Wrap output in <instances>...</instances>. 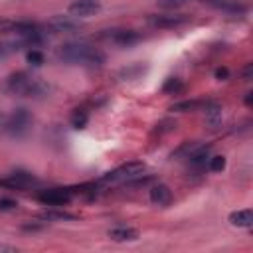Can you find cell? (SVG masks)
Returning <instances> with one entry per match:
<instances>
[{"label": "cell", "mask_w": 253, "mask_h": 253, "mask_svg": "<svg viewBox=\"0 0 253 253\" xmlns=\"http://www.w3.org/2000/svg\"><path fill=\"white\" fill-rule=\"evenodd\" d=\"M251 73H253V63H247V65L243 67V71H241V77H243L245 81H251Z\"/></svg>", "instance_id": "cell-24"}, {"label": "cell", "mask_w": 253, "mask_h": 253, "mask_svg": "<svg viewBox=\"0 0 253 253\" xmlns=\"http://www.w3.org/2000/svg\"><path fill=\"white\" fill-rule=\"evenodd\" d=\"M150 202L156 206H168L172 202V190L166 184H156L150 188Z\"/></svg>", "instance_id": "cell-11"}, {"label": "cell", "mask_w": 253, "mask_h": 253, "mask_svg": "<svg viewBox=\"0 0 253 253\" xmlns=\"http://www.w3.org/2000/svg\"><path fill=\"white\" fill-rule=\"evenodd\" d=\"M146 170V164L140 162V160H132V162H126L119 168H115L113 172H107L103 176V182H130L138 176H142V172Z\"/></svg>", "instance_id": "cell-3"}, {"label": "cell", "mask_w": 253, "mask_h": 253, "mask_svg": "<svg viewBox=\"0 0 253 253\" xmlns=\"http://www.w3.org/2000/svg\"><path fill=\"white\" fill-rule=\"evenodd\" d=\"M227 77H229V69H227V67H217V69H215V79L225 81Z\"/></svg>", "instance_id": "cell-23"}, {"label": "cell", "mask_w": 253, "mask_h": 253, "mask_svg": "<svg viewBox=\"0 0 253 253\" xmlns=\"http://www.w3.org/2000/svg\"><path fill=\"white\" fill-rule=\"evenodd\" d=\"M87 121H89V115L85 111H81V109H77L71 115V126H75V128H83L87 125Z\"/></svg>", "instance_id": "cell-18"}, {"label": "cell", "mask_w": 253, "mask_h": 253, "mask_svg": "<svg viewBox=\"0 0 253 253\" xmlns=\"http://www.w3.org/2000/svg\"><path fill=\"white\" fill-rule=\"evenodd\" d=\"M57 59L71 65H85V67H101L105 63V55L83 42H71L57 49Z\"/></svg>", "instance_id": "cell-1"}, {"label": "cell", "mask_w": 253, "mask_h": 253, "mask_svg": "<svg viewBox=\"0 0 253 253\" xmlns=\"http://www.w3.org/2000/svg\"><path fill=\"white\" fill-rule=\"evenodd\" d=\"M101 36H103L105 40H111V42L117 43V45H132V43H136V42L140 40L138 32H134V30H125V28L105 30Z\"/></svg>", "instance_id": "cell-6"}, {"label": "cell", "mask_w": 253, "mask_h": 253, "mask_svg": "<svg viewBox=\"0 0 253 253\" xmlns=\"http://www.w3.org/2000/svg\"><path fill=\"white\" fill-rule=\"evenodd\" d=\"M77 26L79 24L73 16H53L45 24V28H49L51 32H73V30H77Z\"/></svg>", "instance_id": "cell-9"}, {"label": "cell", "mask_w": 253, "mask_h": 253, "mask_svg": "<svg viewBox=\"0 0 253 253\" xmlns=\"http://www.w3.org/2000/svg\"><path fill=\"white\" fill-rule=\"evenodd\" d=\"M188 22V16L184 14H158V16H150V24L158 26V28H178L184 26Z\"/></svg>", "instance_id": "cell-7"}, {"label": "cell", "mask_w": 253, "mask_h": 253, "mask_svg": "<svg viewBox=\"0 0 253 253\" xmlns=\"http://www.w3.org/2000/svg\"><path fill=\"white\" fill-rule=\"evenodd\" d=\"M34 182H36V178H34L32 174H28V172H14L12 178H10V184H14V186H18V188L30 186V184H34Z\"/></svg>", "instance_id": "cell-16"}, {"label": "cell", "mask_w": 253, "mask_h": 253, "mask_svg": "<svg viewBox=\"0 0 253 253\" xmlns=\"http://www.w3.org/2000/svg\"><path fill=\"white\" fill-rule=\"evenodd\" d=\"M229 223L233 227H251L253 225V211L251 208H243V210H235L229 213Z\"/></svg>", "instance_id": "cell-12"}, {"label": "cell", "mask_w": 253, "mask_h": 253, "mask_svg": "<svg viewBox=\"0 0 253 253\" xmlns=\"http://www.w3.org/2000/svg\"><path fill=\"white\" fill-rule=\"evenodd\" d=\"M144 71H146V67H144L142 63H132V65L125 67L119 75H121V79H125V81H132V79H138Z\"/></svg>", "instance_id": "cell-15"}, {"label": "cell", "mask_w": 253, "mask_h": 253, "mask_svg": "<svg viewBox=\"0 0 253 253\" xmlns=\"http://www.w3.org/2000/svg\"><path fill=\"white\" fill-rule=\"evenodd\" d=\"M160 4L162 6H180L182 0H160Z\"/></svg>", "instance_id": "cell-25"}, {"label": "cell", "mask_w": 253, "mask_h": 253, "mask_svg": "<svg viewBox=\"0 0 253 253\" xmlns=\"http://www.w3.org/2000/svg\"><path fill=\"white\" fill-rule=\"evenodd\" d=\"M28 61H30L32 65H42V63H43V53H42L40 49H30V51H28Z\"/></svg>", "instance_id": "cell-20"}, {"label": "cell", "mask_w": 253, "mask_h": 253, "mask_svg": "<svg viewBox=\"0 0 253 253\" xmlns=\"http://www.w3.org/2000/svg\"><path fill=\"white\" fill-rule=\"evenodd\" d=\"M71 198H73L71 188H49V190H43V192L38 194V200L43 206H51V208L65 206V204L71 202Z\"/></svg>", "instance_id": "cell-5"}, {"label": "cell", "mask_w": 253, "mask_h": 253, "mask_svg": "<svg viewBox=\"0 0 253 253\" xmlns=\"http://www.w3.org/2000/svg\"><path fill=\"white\" fill-rule=\"evenodd\" d=\"M99 2L97 0H73L69 4V12L73 16H79V18H85V16H91L95 12H99Z\"/></svg>", "instance_id": "cell-8"}, {"label": "cell", "mask_w": 253, "mask_h": 253, "mask_svg": "<svg viewBox=\"0 0 253 253\" xmlns=\"http://www.w3.org/2000/svg\"><path fill=\"white\" fill-rule=\"evenodd\" d=\"M6 91L20 97H40L47 93V87L42 81L30 77L26 71H18L6 79Z\"/></svg>", "instance_id": "cell-2"}, {"label": "cell", "mask_w": 253, "mask_h": 253, "mask_svg": "<svg viewBox=\"0 0 253 253\" xmlns=\"http://www.w3.org/2000/svg\"><path fill=\"white\" fill-rule=\"evenodd\" d=\"M0 126H4V117L0 115Z\"/></svg>", "instance_id": "cell-27"}, {"label": "cell", "mask_w": 253, "mask_h": 253, "mask_svg": "<svg viewBox=\"0 0 253 253\" xmlns=\"http://www.w3.org/2000/svg\"><path fill=\"white\" fill-rule=\"evenodd\" d=\"M225 168V156H210L208 158V170L210 172H221Z\"/></svg>", "instance_id": "cell-19"}, {"label": "cell", "mask_w": 253, "mask_h": 253, "mask_svg": "<svg viewBox=\"0 0 253 253\" xmlns=\"http://www.w3.org/2000/svg\"><path fill=\"white\" fill-rule=\"evenodd\" d=\"M162 91H164V93H172V95H176V93L184 91V83H182L180 79H176V77H170V79H166V83L162 85Z\"/></svg>", "instance_id": "cell-17"}, {"label": "cell", "mask_w": 253, "mask_h": 253, "mask_svg": "<svg viewBox=\"0 0 253 253\" xmlns=\"http://www.w3.org/2000/svg\"><path fill=\"white\" fill-rule=\"evenodd\" d=\"M32 125V117L28 113V109H16L4 123V130L10 136H22Z\"/></svg>", "instance_id": "cell-4"}, {"label": "cell", "mask_w": 253, "mask_h": 253, "mask_svg": "<svg viewBox=\"0 0 253 253\" xmlns=\"http://www.w3.org/2000/svg\"><path fill=\"white\" fill-rule=\"evenodd\" d=\"M107 235L113 241H134V239H138V229L126 227V225H117V227H111L107 231Z\"/></svg>", "instance_id": "cell-13"}, {"label": "cell", "mask_w": 253, "mask_h": 253, "mask_svg": "<svg viewBox=\"0 0 253 253\" xmlns=\"http://www.w3.org/2000/svg\"><path fill=\"white\" fill-rule=\"evenodd\" d=\"M245 105H247V107H251V105H253V93H251V91H249V93H245Z\"/></svg>", "instance_id": "cell-26"}, {"label": "cell", "mask_w": 253, "mask_h": 253, "mask_svg": "<svg viewBox=\"0 0 253 253\" xmlns=\"http://www.w3.org/2000/svg\"><path fill=\"white\" fill-rule=\"evenodd\" d=\"M16 208H18L16 200H12V198H0V211H12Z\"/></svg>", "instance_id": "cell-22"}, {"label": "cell", "mask_w": 253, "mask_h": 253, "mask_svg": "<svg viewBox=\"0 0 253 253\" xmlns=\"http://www.w3.org/2000/svg\"><path fill=\"white\" fill-rule=\"evenodd\" d=\"M210 6L221 10V12H227V14H237V16H243L247 12V8L237 2V0H206Z\"/></svg>", "instance_id": "cell-10"}, {"label": "cell", "mask_w": 253, "mask_h": 253, "mask_svg": "<svg viewBox=\"0 0 253 253\" xmlns=\"http://www.w3.org/2000/svg\"><path fill=\"white\" fill-rule=\"evenodd\" d=\"M204 107V101L200 99H186V101H180L176 105H172L170 111H176V113H188V111H198Z\"/></svg>", "instance_id": "cell-14"}, {"label": "cell", "mask_w": 253, "mask_h": 253, "mask_svg": "<svg viewBox=\"0 0 253 253\" xmlns=\"http://www.w3.org/2000/svg\"><path fill=\"white\" fill-rule=\"evenodd\" d=\"M20 43H22V42H20ZM20 43H10V42H0V57H6V55H10L12 51H16Z\"/></svg>", "instance_id": "cell-21"}]
</instances>
